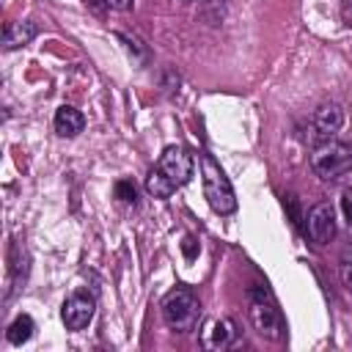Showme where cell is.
Returning <instances> with one entry per match:
<instances>
[{"instance_id":"cell-8","label":"cell","mask_w":352,"mask_h":352,"mask_svg":"<svg viewBox=\"0 0 352 352\" xmlns=\"http://www.w3.org/2000/svg\"><path fill=\"white\" fill-rule=\"evenodd\" d=\"M344 121H346V116H344V107H341V104H336V102L322 104V107L314 113V118H311L314 138H319V140H330V138H336V135L341 132Z\"/></svg>"},{"instance_id":"cell-13","label":"cell","mask_w":352,"mask_h":352,"mask_svg":"<svg viewBox=\"0 0 352 352\" xmlns=\"http://www.w3.org/2000/svg\"><path fill=\"white\" fill-rule=\"evenodd\" d=\"M146 192L154 195V198H170V195L176 192V187H173L157 168H151V170L146 173Z\"/></svg>"},{"instance_id":"cell-12","label":"cell","mask_w":352,"mask_h":352,"mask_svg":"<svg viewBox=\"0 0 352 352\" xmlns=\"http://www.w3.org/2000/svg\"><path fill=\"white\" fill-rule=\"evenodd\" d=\"M30 336H33V319H30L28 314H19V316L8 324V330H6V338H8V344H14V346L28 344Z\"/></svg>"},{"instance_id":"cell-7","label":"cell","mask_w":352,"mask_h":352,"mask_svg":"<svg viewBox=\"0 0 352 352\" xmlns=\"http://www.w3.org/2000/svg\"><path fill=\"white\" fill-rule=\"evenodd\" d=\"M94 314H96V302L85 292H74L72 297H66V302L60 308V319H63L66 330H74V333L77 330H85L91 324Z\"/></svg>"},{"instance_id":"cell-9","label":"cell","mask_w":352,"mask_h":352,"mask_svg":"<svg viewBox=\"0 0 352 352\" xmlns=\"http://www.w3.org/2000/svg\"><path fill=\"white\" fill-rule=\"evenodd\" d=\"M234 341V322L231 319H212L201 330V344L206 349H226Z\"/></svg>"},{"instance_id":"cell-10","label":"cell","mask_w":352,"mask_h":352,"mask_svg":"<svg viewBox=\"0 0 352 352\" xmlns=\"http://www.w3.org/2000/svg\"><path fill=\"white\" fill-rule=\"evenodd\" d=\"M38 28L30 19H19V22H8L3 30V50H19L25 44H30L36 38Z\"/></svg>"},{"instance_id":"cell-16","label":"cell","mask_w":352,"mask_h":352,"mask_svg":"<svg viewBox=\"0 0 352 352\" xmlns=\"http://www.w3.org/2000/svg\"><path fill=\"white\" fill-rule=\"evenodd\" d=\"M116 198H118V201H124V204H135V198H138V190H135V184H132L129 179H121V182H116Z\"/></svg>"},{"instance_id":"cell-14","label":"cell","mask_w":352,"mask_h":352,"mask_svg":"<svg viewBox=\"0 0 352 352\" xmlns=\"http://www.w3.org/2000/svg\"><path fill=\"white\" fill-rule=\"evenodd\" d=\"M338 275H341V283L346 286V292H352V245H346L338 256Z\"/></svg>"},{"instance_id":"cell-2","label":"cell","mask_w":352,"mask_h":352,"mask_svg":"<svg viewBox=\"0 0 352 352\" xmlns=\"http://www.w3.org/2000/svg\"><path fill=\"white\" fill-rule=\"evenodd\" d=\"M201 182H204V198L209 201V206H212L217 214H231V212H236L234 187H231L228 176L223 173V168H220L209 154H201Z\"/></svg>"},{"instance_id":"cell-6","label":"cell","mask_w":352,"mask_h":352,"mask_svg":"<svg viewBox=\"0 0 352 352\" xmlns=\"http://www.w3.org/2000/svg\"><path fill=\"white\" fill-rule=\"evenodd\" d=\"M305 234L316 245H327L336 236V212L327 201H319L305 214Z\"/></svg>"},{"instance_id":"cell-11","label":"cell","mask_w":352,"mask_h":352,"mask_svg":"<svg viewBox=\"0 0 352 352\" xmlns=\"http://www.w3.org/2000/svg\"><path fill=\"white\" fill-rule=\"evenodd\" d=\"M52 124H55V132H58L60 138H77V135L82 132V126H85V118H82V113H80L77 107L60 104V107L55 110Z\"/></svg>"},{"instance_id":"cell-5","label":"cell","mask_w":352,"mask_h":352,"mask_svg":"<svg viewBox=\"0 0 352 352\" xmlns=\"http://www.w3.org/2000/svg\"><path fill=\"white\" fill-rule=\"evenodd\" d=\"M154 168L179 190L182 184H187V182L192 179L195 160H192V154H190L184 146H165Z\"/></svg>"},{"instance_id":"cell-3","label":"cell","mask_w":352,"mask_h":352,"mask_svg":"<svg viewBox=\"0 0 352 352\" xmlns=\"http://www.w3.org/2000/svg\"><path fill=\"white\" fill-rule=\"evenodd\" d=\"M311 170L324 182L341 179L344 173L352 170V143L333 140V138L322 140L311 154Z\"/></svg>"},{"instance_id":"cell-15","label":"cell","mask_w":352,"mask_h":352,"mask_svg":"<svg viewBox=\"0 0 352 352\" xmlns=\"http://www.w3.org/2000/svg\"><path fill=\"white\" fill-rule=\"evenodd\" d=\"M116 38L118 41H124V47H126V52L135 58V63H146V58H148V52H146V47L135 38V36H126V33H116Z\"/></svg>"},{"instance_id":"cell-19","label":"cell","mask_w":352,"mask_h":352,"mask_svg":"<svg viewBox=\"0 0 352 352\" xmlns=\"http://www.w3.org/2000/svg\"><path fill=\"white\" fill-rule=\"evenodd\" d=\"M184 253H187V256H192V239H190V236L184 239Z\"/></svg>"},{"instance_id":"cell-1","label":"cell","mask_w":352,"mask_h":352,"mask_svg":"<svg viewBox=\"0 0 352 352\" xmlns=\"http://www.w3.org/2000/svg\"><path fill=\"white\" fill-rule=\"evenodd\" d=\"M248 316L250 324L258 336L270 338V341H280L286 333V322L280 316V308L275 302V297L270 294V289L264 286H250L248 292Z\"/></svg>"},{"instance_id":"cell-18","label":"cell","mask_w":352,"mask_h":352,"mask_svg":"<svg viewBox=\"0 0 352 352\" xmlns=\"http://www.w3.org/2000/svg\"><path fill=\"white\" fill-rule=\"evenodd\" d=\"M104 6L113 11H129L135 6V0H104Z\"/></svg>"},{"instance_id":"cell-17","label":"cell","mask_w":352,"mask_h":352,"mask_svg":"<svg viewBox=\"0 0 352 352\" xmlns=\"http://www.w3.org/2000/svg\"><path fill=\"white\" fill-rule=\"evenodd\" d=\"M341 214H344L346 231L352 234V190H344L341 192Z\"/></svg>"},{"instance_id":"cell-4","label":"cell","mask_w":352,"mask_h":352,"mask_svg":"<svg viewBox=\"0 0 352 352\" xmlns=\"http://www.w3.org/2000/svg\"><path fill=\"white\" fill-rule=\"evenodd\" d=\"M198 314H201V305H198V297L187 289V286H176L165 294L162 300V319L170 330L176 333H187L195 327L198 322Z\"/></svg>"}]
</instances>
